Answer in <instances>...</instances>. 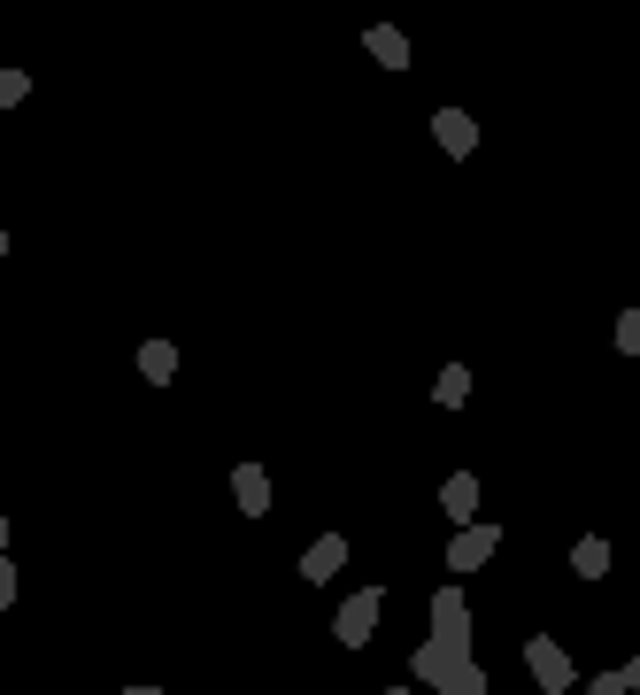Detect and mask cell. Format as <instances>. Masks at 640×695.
<instances>
[{"mask_svg": "<svg viewBox=\"0 0 640 695\" xmlns=\"http://www.w3.org/2000/svg\"><path fill=\"white\" fill-rule=\"evenodd\" d=\"M587 695H632V687H625L617 672H594V687H587Z\"/></svg>", "mask_w": 640, "mask_h": 695, "instance_id": "obj_15", "label": "cell"}, {"mask_svg": "<svg viewBox=\"0 0 640 695\" xmlns=\"http://www.w3.org/2000/svg\"><path fill=\"white\" fill-rule=\"evenodd\" d=\"M394 695H409V687H394Z\"/></svg>", "mask_w": 640, "mask_h": 695, "instance_id": "obj_21", "label": "cell"}, {"mask_svg": "<svg viewBox=\"0 0 640 695\" xmlns=\"http://www.w3.org/2000/svg\"><path fill=\"white\" fill-rule=\"evenodd\" d=\"M571 572H579V580H602V572H610V541H602V534H579V541H571Z\"/></svg>", "mask_w": 640, "mask_h": 695, "instance_id": "obj_10", "label": "cell"}, {"mask_svg": "<svg viewBox=\"0 0 640 695\" xmlns=\"http://www.w3.org/2000/svg\"><path fill=\"white\" fill-rule=\"evenodd\" d=\"M24 94H32V77H24V70H0V109H16Z\"/></svg>", "mask_w": 640, "mask_h": 695, "instance_id": "obj_14", "label": "cell"}, {"mask_svg": "<svg viewBox=\"0 0 640 695\" xmlns=\"http://www.w3.org/2000/svg\"><path fill=\"white\" fill-rule=\"evenodd\" d=\"M617 356H640V309L617 317Z\"/></svg>", "mask_w": 640, "mask_h": 695, "instance_id": "obj_13", "label": "cell"}, {"mask_svg": "<svg viewBox=\"0 0 640 695\" xmlns=\"http://www.w3.org/2000/svg\"><path fill=\"white\" fill-rule=\"evenodd\" d=\"M494 549H502V534H494V526H464V534L447 541V572H479Z\"/></svg>", "mask_w": 640, "mask_h": 695, "instance_id": "obj_5", "label": "cell"}, {"mask_svg": "<svg viewBox=\"0 0 640 695\" xmlns=\"http://www.w3.org/2000/svg\"><path fill=\"white\" fill-rule=\"evenodd\" d=\"M16 602V564H0V611Z\"/></svg>", "mask_w": 640, "mask_h": 695, "instance_id": "obj_16", "label": "cell"}, {"mask_svg": "<svg viewBox=\"0 0 640 695\" xmlns=\"http://www.w3.org/2000/svg\"><path fill=\"white\" fill-rule=\"evenodd\" d=\"M409 672L432 695H487V672L471 664V611H464V587H440L432 595V642L409 657Z\"/></svg>", "mask_w": 640, "mask_h": 695, "instance_id": "obj_1", "label": "cell"}, {"mask_svg": "<svg viewBox=\"0 0 640 695\" xmlns=\"http://www.w3.org/2000/svg\"><path fill=\"white\" fill-rule=\"evenodd\" d=\"M617 680H625V687L640 695V657H625V672H617Z\"/></svg>", "mask_w": 640, "mask_h": 695, "instance_id": "obj_17", "label": "cell"}, {"mask_svg": "<svg viewBox=\"0 0 640 695\" xmlns=\"http://www.w3.org/2000/svg\"><path fill=\"white\" fill-rule=\"evenodd\" d=\"M379 619H386V595H379V587H355V595L340 602V619H332L340 649H362V642L379 634Z\"/></svg>", "mask_w": 640, "mask_h": 695, "instance_id": "obj_2", "label": "cell"}, {"mask_svg": "<svg viewBox=\"0 0 640 695\" xmlns=\"http://www.w3.org/2000/svg\"><path fill=\"white\" fill-rule=\"evenodd\" d=\"M440 510L455 517V526H471V510H479V479H471V472H455V479L440 487Z\"/></svg>", "mask_w": 640, "mask_h": 695, "instance_id": "obj_8", "label": "cell"}, {"mask_svg": "<svg viewBox=\"0 0 640 695\" xmlns=\"http://www.w3.org/2000/svg\"><path fill=\"white\" fill-rule=\"evenodd\" d=\"M139 379H147V387H170V379H177V348H170V340H147V348H139Z\"/></svg>", "mask_w": 640, "mask_h": 695, "instance_id": "obj_9", "label": "cell"}, {"mask_svg": "<svg viewBox=\"0 0 640 695\" xmlns=\"http://www.w3.org/2000/svg\"><path fill=\"white\" fill-rule=\"evenodd\" d=\"M0 255H9V232H0Z\"/></svg>", "mask_w": 640, "mask_h": 695, "instance_id": "obj_20", "label": "cell"}, {"mask_svg": "<svg viewBox=\"0 0 640 695\" xmlns=\"http://www.w3.org/2000/svg\"><path fill=\"white\" fill-rule=\"evenodd\" d=\"M232 502H239L247 517H262V510H270V472H262V464H239V472H232Z\"/></svg>", "mask_w": 640, "mask_h": 695, "instance_id": "obj_7", "label": "cell"}, {"mask_svg": "<svg viewBox=\"0 0 640 695\" xmlns=\"http://www.w3.org/2000/svg\"><path fill=\"white\" fill-rule=\"evenodd\" d=\"M124 695H162V687H124Z\"/></svg>", "mask_w": 640, "mask_h": 695, "instance_id": "obj_19", "label": "cell"}, {"mask_svg": "<svg viewBox=\"0 0 640 695\" xmlns=\"http://www.w3.org/2000/svg\"><path fill=\"white\" fill-rule=\"evenodd\" d=\"M371 54H379L386 70H409V39H402L394 24H371Z\"/></svg>", "mask_w": 640, "mask_h": 695, "instance_id": "obj_11", "label": "cell"}, {"mask_svg": "<svg viewBox=\"0 0 640 695\" xmlns=\"http://www.w3.org/2000/svg\"><path fill=\"white\" fill-rule=\"evenodd\" d=\"M525 664H532V687H540V695H564V687H571V657H564L556 634H532V642H525Z\"/></svg>", "mask_w": 640, "mask_h": 695, "instance_id": "obj_3", "label": "cell"}, {"mask_svg": "<svg viewBox=\"0 0 640 695\" xmlns=\"http://www.w3.org/2000/svg\"><path fill=\"white\" fill-rule=\"evenodd\" d=\"M464 402H471V371L447 364V371H440V410H464Z\"/></svg>", "mask_w": 640, "mask_h": 695, "instance_id": "obj_12", "label": "cell"}, {"mask_svg": "<svg viewBox=\"0 0 640 695\" xmlns=\"http://www.w3.org/2000/svg\"><path fill=\"white\" fill-rule=\"evenodd\" d=\"M432 139H440L447 155H471V147H479V124H471L464 109H432Z\"/></svg>", "mask_w": 640, "mask_h": 695, "instance_id": "obj_6", "label": "cell"}, {"mask_svg": "<svg viewBox=\"0 0 640 695\" xmlns=\"http://www.w3.org/2000/svg\"><path fill=\"white\" fill-rule=\"evenodd\" d=\"M0 564H9V517H0Z\"/></svg>", "mask_w": 640, "mask_h": 695, "instance_id": "obj_18", "label": "cell"}, {"mask_svg": "<svg viewBox=\"0 0 640 695\" xmlns=\"http://www.w3.org/2000/svg\"><path fill=\"white\" fill-rule=\"evenodd\" d=\"M340 564H347V534H317V541L301 549V580H309V587L340 580Z\"/></svg>", "mask_w": 640, "mask_h": 695, "instance_id": "obj_4", "label": "cell"}]
</instances>
